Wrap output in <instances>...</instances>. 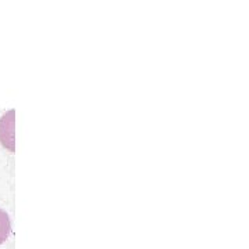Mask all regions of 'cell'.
<instances>
[{
  "mask_svg": "<svg viewBox=\"0 0 249 249\" xmlns=\"http://www.w3.org/2000/svg\"><path fill=\"white\" fill-rule=\"evenodd\" d=\"M14 109H11L0 119V140L10 151H14Z\"/></svg>",
  "mask_w": 249,
  "mask_h": 249,
  "instance_id": "1",
  "label": "cell"
},
{
  "mask_svg": "<svg viewBox=\"0 0 249 249\" xmlns=\"http://www.w3.org/2000/svg\"><path fill=\"white\" fill-rule=\"evenodd\" d=\"M11 232V223H10L9 214L3 209H0V245L4 244Z\"/></svg>",
  "mask_w": 249,
  "mask_h": 249,
  "instance_id": "2",
  "label": "cell"
}]
</instances>
